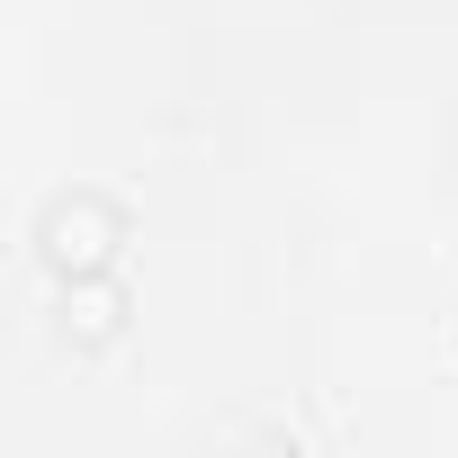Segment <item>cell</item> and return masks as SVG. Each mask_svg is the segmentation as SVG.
<instances>
[{"label":"cell","instance_id":"2","mask_svg":"<svg viewBox=\"0 0 458 458\" xmlns=\"http://www.w3.org/2000/svg\"><path fill=\"white\" fill-rule=\"evenodd\" d=\"M126 315H135V297H126V279H117V270L55 279V333H64L72 351H108V342L126 333Z\"/></svg>","mask_w":458,"mask_h":458},{"label":"cell","instance_id":"1","mask_svg":"<svg viewBox=\"0 0 458 458\" xmlns=\"http://www.w3.org/2000/svg\"><path fill=\"white\" fill-rule=\"evenodd\" d=\"M126 234H135L126 207H117V198H99V189H55V198H46V216H37V252H46V270H55V279L117 270Z\"/></svg>","mask_w":458,"mask_h":458}]
</instances>
